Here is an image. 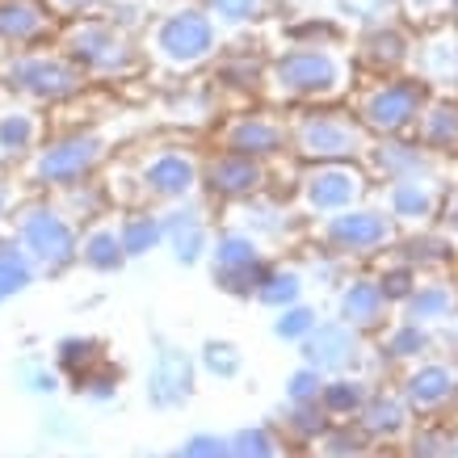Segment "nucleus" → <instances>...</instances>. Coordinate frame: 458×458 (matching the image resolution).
<instances>
[{
    "label": "nucleus",
    "mask_w": 458,
    "mask_h": 458,
    "mask_svg": "<svg viewBox=\"0 0 458 458\" xmlns=\"http://www.w3.org/2000/svg\"><path fill=\"white\" fill-rule=\"evenodd\" d=\"M215 42H219L215 17L198 4H181L148 30V55L165 72H194L215 55Z\"/></svg>",
    "instance_id": "nucleus-1"
},
{
    "label": "nucleus",
    "mask_w": 458,
    "mask_h": 458,
    "mask_svg": "<svg viewBox=\"0 0 458 458\" xmlns=\"http://www.w3.org/2000/svg\"><path fill=\"white\" fill-rule=\"evenodd\" d=\"M265 76L278 98H333L349 84V59L333 47H294L274 59Z\"/></svg>",
    "instance_id": "nucleus-2"
},
{
    "label": "nucleus",
    "mask_w": 458,
    "mask_h": 458,
    "mask_svg": "<svg viewBox=\"0 0 458 458\" xmlns=\"http://www.w3.org/2000/svg\"><path fill=\"white\" fill-rule=\"evenodd\" d=\"M4 84L13 93H26L34 101H68L84 89V72L68 55H47V51H26L4 64Z\"/></svg>",
    "instance_id": "nucleus-3"
},
{
    "label": "nucleus",
    "mask_w": 458,
    "mask_h": 458,
    "mask_svg": "<svg viewBox=\"0 0 458 458\" xmlns=\"http://www.w3.org/2000/svg\"><path fill=\"white\" fill-rule=\"evenodd\" d=\"M64 55H68L84 76H89V72L114 76V72H131V64H135L131 42H126V34L114 26V21H76V26L68 30V38H64Z\"/></svg>",
    "instance_id": "nucleus-4"
},
{
    "label": "nucleus",
    "mask_w": 458,
    "mask_h": 458,
    "mask_svg": "<svg viewBox=\"0 0 458 458\" xmlns=\"http://www.w3.org/2000/svg\"><path fill=\"white\" fill-rule=\"evenodd\" d=\"M106 156V135L98 131H76V135H64V140L47 143L34 165H30V181L34 185H76L81 177H89L98 160Z\"/></svg>",
    "instance_id": "nucleus-5"
},
{
    "label": "nucleus",
    "mask_w": 458,
    "mask_h": 458,
    "mask_svg": "<svg viewBox=\"0 0 458 458\" xmlns=\"http://www.w3.org/2000/svg\"><path fill=\"white\" fill-rule=\"evenodd\" d=\"M17 240L26 249L30 261L47 265V269H64L68 261H76V227H72L59 210L51 207H30L17 219Z\"/></svg>",
    "instance_id": "nucleus-6"
},
{
    "label": "nucleus",
    "mask_w": 458,
    "mask_h": 458,
    "mask_svg": "<svg viewBox=\"0 0 458 458\" xmlns=\"http://www.w3.org/2000/svg\"><path fill=\"white\" fill-rule=\"evenodd\" d=\"M294 148L311 160H345L366 152V131L345 114H303L294 123Z\"/></svg>",
    "instance_id": "nucleus-7"
},
{
    "label": "nucleus",
    "mask_w": 458,
    "mask_h": 458,
    "mask_svg": "<svg viewBox=\"0 0 458 458\" xmlns=\"http://www.w3.org/2000/svg\"><path fill=\"white\" fill-rule=\"evenodd\" d=\"M420 106H425V84L420 81H387L358 98V118L370 131L395 135V131H408L417 123Z\"/></svg>",
    "instance_id": "nucleus-8"
},
{
    "label": "nucleus",
    "mask_w": 458,
    "mask_h": 458,
    "mask_svg": "<svg viewBox=\"0 0 458 458\" xmlns=\"http://www.w3.org/2000/svg\"><path fill=\"white\" fill-rule=\"evenodd\" d=\"M412 64H417V76L425 89H442V93L458 89V30L445 26L425 34Z\"/></svg>",
    "instance_id": "nucleus-9"
},
{
    "label": "nucleus",
    "mask_w": 458,
    "mask_h": 458,
    "mask_svg": "<svg viewBox=\"0 0 458 458\" xmlns=\"http://www.w3.org/2000/svg\"><path fill=\"white\" fill-rule=\"evenodd\" d=\"M324 240L341 252H366V249H378L391 240V223L375 210H345L336 219L324 223Z\"/></svg>",
    "instance_id": "nucleus-10"
},
{
    "label": "nucleus",
    "mask_w": 458,
    "mask_h": 458,
    "mask_svg": "<svg viewBox=\"0 0 458 458\" xmlns=\"http://www.w3.org/2000/svg\"><path fill=\"white\" fill-rule=\"evenodd\" d=\"M215 278L227 286V291H252L261 282V252L249 236H223L215 244Z\"/></svg>",
    "instance_id": "nucleus-11"
},
{
    "label": "nucleus",
    "mask_w": 458,
    "mask_h": 458,
    "mask_svg": "<svg viewBox=\"0 0 458 458\" xmlns=\"http://www.w3.org/2000/svg\"><path fill=\"white\" fill-rule=\"evenodd\" d=\"M55 17L38 0H0V42L9 47H34L51 34Z\"/></svg>",
    "instance_id": "nucleus-12"
},
{
    "label": "nucleus",
    "mask_w": 458,
    "mask_h": 458,
    "mask_svg": "<svg viewBox=\"0 0 458 458\" xmlns=\"http://www.w3.org/2000/svg\"><path fill=\"white\" fill-rule=\"evenodd\" d=\"M307 366L311 370H345L358 358V328L349 324H319L307 333Z\"/></svg>",
    "instance_id": "nucleus-13"
},
{
    "label": "nucleus",
    "mask_w": 458,
    "mask_h": 458,
    "mask_svg": "<svg viewBox=\"0 0 458 458\" xmlns=\"http://www.w3.org/2000/svg\"><path fill=\"white\" fill-rule=\"evenodd\" d=\"M358 198H361V173H353V168L328 165L303 181L307 210H341L349 202H358Z\"/></svg>",
    "instance_id": "nucleus-14"
},
{
    "label": "nucleus",
    "mask_w": 458,
    "mask_h": 458,
    "mask_svg": "<svg viewBox=\"0 0 458 458\" xmlns=\"http://www.w3.org/2000/svg\"><path fill=\"white\" fill-rule=\"evenodd\" d=\"M190 383H194V366L181 349H160L156 353V366L148 375V400L156 408H173L190 395Z\"/></svg>",
    "instance_id": "nucleus-15"
},
{
    "label": "nucleus",
    "mask_w": 458,
    "mask_h": 458,
    "mask_svg": "<svg viewBox=\"0 0 458 458\" xmlns=\"http://www.w3.org/2000/svg\"><path fill=\"white\" fill-rule=\"evenodd\" d=\"M198 168L185 152H156L143 165V190L152 198H185L194 190Z\"/></svg>",
    "instance_id": "nucleus-16"
},
{
    "label": "nucleus",
    "mask_w": 458,
    "mask_h": 458,
    "mask_svg": "<svg viewBox=\"0 0 458 458\" xmlns=\"http://www.w3.org/2000/svg\"><path fill=\"white\" fill-rule=\"evenodd\" d=\"M223 143H227V152L236 156H274L286 143V131H282L274 118H236V123L223 131Z\"/></svg>",
    "instance_id": "nucleus-17"
},
{
    "label": "nucleus",
    "mask_w": 458,
    "mask_h": 458,
    "mask_svg": "<svg viewBox=\"0 0 458 458\" xmlns=\"http://www.w3.org/2000/svg\"><path fill=\"white\" fill-rule=\"evenodd\" d=\"M387 207H391V215L403 223H425V219H433V210H437V185H433V181H420V177H400L391 185Z\"/></svg>",
    "instance_id": "nucleus-18"
},
{
    "label": "nucleus",
    "mask_w": 458,
    "mask_h": 458,
    "mask_svg": "<svg viewBox=\"0 0 458 458\" xmlns=\"http://www.w3.org/2000/svg\"><path fill=\"white\" fill-rule=\"evenodd\" d=\"M38 114L26 110V106H13V110H0V160H21V156L34 152L38 143Z\"/></svg>",
    "instance_id": "nucleus-19"
},
{
    "label": "nucleus",
    "mask_w": 458,
    "mask_h": 458,
    "mask_svg": "<svg viewBox=\"0 0 458 458\" xmlns=\"http://www.w3.org/2000/svg\"><path fill=\"white\" fill-rule=\"evenodd\" d=\"M207 181L215 194H252L261 185V168L252 156H223V160H210Z\"/></svg>",
    "instance_id": "nucleus-20"
},
{
    "label": "nucleus",
    "mask_w": 458,
    "mask_h": 458,
    "mask_svg": "<svg viewBox=\"0 0 458 458\" xmlns=\"http://www.w3.org/2000/svg\"><path fill=\"white\" fill-rule=\"evenodd\" d=\"M454 391H458V378L445 366H420L417 375L408 378V400L417 408H442Z\"/></svg>",
    "instance_id": "nucleus-21"
},
{
    "label": "nucleus",
    "mask_w": 458,
    "mask_h": 458,
    "mask_svg": "<svg viewBox=\"0 0 458 458\" xmlns=\"http://www.w3.org/2000/svg\"><path fill=\"white\" fill-rule=\"evenodd\" d=\"M383 303H387V294L378 291L375 282H353L341 294V316H345L349 328H370L383 319Z\"/></svg>",
    "instance_id": "nucleus-22"
},
{
    "label": "nucleus",
    "mask_w": 458,
    "mask_h": 458,
    "mask_svg": "<svg viewBox=\"0 0 458 458\" xmlns=\"http://www.w3.org/2000/svg\"><path fill=\"white\" fill-rule=\"evenodd\" d=\"M165 240L173 244L177 261L194 265L198 257H202V249H207V227H202V219H198V215H168Z\"/></svg>",
    "instance_id": "nucleus-23"
},
{
    "label": "nucleus",
    "mask_w": 458,
    "mask_h": 458,
    "mask_svg": "<svg viewBox=\"0 0 458 458\" xmlns=\"http://www.w3.org/2000/svg\"><path fill=\"white\" fill-rule=\"evenodd\" d=\"M76 257H81L89 269H98V274H114V269H123V261H126L123 244H118V232H110V227L89 232L84 244L76 249Z\"/></svg>",
    "instance_id": "nucleus-24"
},
{
    "label": "nucleus",
    "mask_w": 458,
    "mask_h": 458,
    "mask_svg": "<svg viewBox=\"0 0 458 458\" xmlns=\"http://www.w3.org/2000/svg\"><path fill=\"white\" fill-rule=\"evenodd\" d=\"M420 135L429 148H454L458 143V110L450 101H433V106H420L417 114Z\"/></svg>",
    "instance_id": "nucleus-25"
},
{
    "label": "nucleus",
    "mask_w": 458,
    "mask_h": 458,
    "mask_svg": "<svg viewBox=\"0 0 458 458\" xmlns=\"http://www.w3.org/2000/svg\"><path fill=\"white\" fill-rule=\"evenodd\" d=\"M34 282V261L26 257L21 244H0V303L21 294Z\"/></svg>",
    "instance_id": "nucleus-26"
},
{
    "label": "nucleus",
    "mask_w": 458,
    "mask_h": 458,
    "mask_svg": "<svg viewBox=\"0 0 458 458\" xmlns=\"http://www.w3.org/2000/svg\"><path fill=\"white\" fill-rule=\"evenodd\" d=\"M156 240H165V223L156 219V215H131L118 227V244H123L126 257H143Z\"/></svg>",
    "instance_id": "nucleus-27"
},
{
    "label": "nucleus",
    "mask_w": 458,
    "mask_h": 458,
    "mask_svg": "<svg viewBox=\"0 0 458 458\" xmlns=\"http://www.w3.org/2000/svg\"><path fill=\"white\" fill-rule=\"evenodd\" d=\"M303 294V278L294 274V269H278V274H261V282H257V299L269 307H286L294 303Z\"/></svg>",
    "instance_id": "nucleus-28"
},
{
    "label": "nucleus",
    "mask_w": 458,
    "mask_h": 458,
    "mask_svg": "<svg viewBox=\"0 0 458 458\" xmlns=\"http://www.w3.org/2000/svg\"><path fill=\"white\" fill-rule=\"evenodd\" d=\"M454 311V294L445 291V286H425L420 294H412V303H408V316L417 319V324H429V319H445Z\"/></svg>",
    "instance_id": "nucleus-29"
},
{
    "label": "nucleus",
    "mask_w": 458,
    "mask_h": 458,
    "mask_svg": "<svg viewBox=\"0 0 458 458\" xmlns=\"http://www.w3.org/2000/svg\"><path fill=\"white\" fill-rule=\"evenodd\" d=\"M391 4L395 0H336V13H345L349 21H361V26H387L391 21Z\"/></svg>",
    "instance_id": "nucleus-30"
},
{
    "label": "nucleus",
    "mask_w": 458,
    "mask_h": 458,
    "mask_svg": "<svg viewBox=\"0 0 458 458\" xmlns=\"http://www.w3.org/2000/svg\"><path fill=\"white\" fill-rule=\"evenodd\" d=\"M425 165H429V160H425V152H417V148H387V152L378 156V168H383V173H391L395 181H400V177H417Z\"/></svg>",
    "instance_id": "nucleus-31"
},
{
    "label": "nucleus",
    "mask_w": 458,
    "mask_h": 458,
    "mask_svg": "<svg viewBox=\"0 0 458 458\" xmlns=\"http://www.w3.org/2000/svg\"><path fill=\"white\" fill-rule=\"evenodd\" d=\"M366 429L370 433H395L403 425V403L400 400H387V395H378L370 408H366Z\"/></svg>",
    "instance_id": "nucleus-32"
},
{
    "label": "nucleus",
    "mask_w": 458,
    "mask_h": 458,
    "mask_svg": "<svg viewBox=\"0 0 458 458\" xmlns=\"http://www.w3.org/2000/svg\"><path fill=\"white\" fill-rule=\"evenodd\" d=\"M232 458H278V445L265 429H244L232 437Z\"/></svg>",
    "instance_id": "nucleus-33"
},
{
    "label": "nucleus",
    "mask_w": 458,
    "mask_h": 458,
    "mask_svg": "<svg viewBox=\"0 0 458 458\" xmlns=\"http://www.w3.org/2000/svg\"><path fill=\"white\" fill-rule=\"evenodd\" d=\"M361 400H366L361 383H349V378L324 387V408H333V412H353V408H361Z\"/></svg>",
    "instance_id": "nucleus-34"
},
{
    "label": "nucleus",
    "mask_w": 458,
    "mask_h": 458,
    "mask_svg": "<svg viewBox=\"0 0 458 458\" xmlns=\"http://www.w3.org/2000/svg\"><path fill=\"white\" fill-rule=\"evenodd\" d=\"M93 353H98V341H84V336H72V341H64L59 345V366L64 370H89L93 366Z\"/></svg>",
    "instance_id": "nucleus-35"
},
{
    "label": "nucleus",
    "mask_w": 458,
    "mask_h": 458,
    "mask_svg": "<svg viewBox=\"0 0 458 458\" xmlns=\"http://www.w3.org/2000/svg\"><path fill=\"white\" fill-rule=\"evenodd\" d=\"M257 9H261V0H207V13L219 17V21H227V26L249 21Z\"/></svg>",
    "instance_id": "nucleus-36"
},
{
    "label": "nucleus",
    "mask_w": 458,
    "mask_h": 458,
    "mask_svg": "<svg viewBox=\"0 0 458 458\" xmlns=\"http://www.w3.org/2000/svg\"><path fill=\"white\" fill-rule=\"evenodd\" d=\"M316 328V311H307V307H282V319L274 324V333L282 336V341H294V336H307Z\"/></svg>",
    "instance_id": "nucleus-37"
},
{
    "label": "nucleus",
    "mask_w": 458,
    "mask_h": 458,
    "mask_svg": "<svg viewBox=\"0 0 458 458\" xmlns=\"http://www.w3.org/2000/svg\"><path fill=\"white\" fill-rule=\"evenodd\" d=\"M366 47H370V59H375V64H400L403 59V42L395 38L387 26H378L375 34L366 38Z\"/></svg>",
    "instance_id": "nucleus-38"
},
{
    "label": "nucleus",
    "mask_w": 458,
    "mask_h": 458,
    "mask_svg": "<svg viewBox=\"0 0 458 458\" xmlns=\"http://www.w3.org/2000/svg\"><path fill=\"white\" fill-rule=\"evenodd\" d=\"M177 458H232V442L210 437V433H198V437H190V442L181 445Z\"/></svg>",
    "instance_id": "nucleus-39"
},
{
    "label": "nucleus",
    "mask_w": 458,
    "mask_h": 458,
    "mask_svg": "<svg viewBox=\"0 0 458 458\" xmlns=\"http://www.w3.org/2000/svg\"><path fill=\"white\" fill-rule=\"evenodd\" d=\"M202 361H207L210 375H219V378H232L240 370V353L232 345H219V341H210L207 353H202Z\"/></svg>",
    "instance_id": "nucleus-40"
},
{
    "label": "nucleus",
    "mask_w": 458,
    "mask_h": 458,
    "mask_svg": "<svg viewBox=\"0 0 458 458\" xmlns=\"http://www.w3.org/2000/svg\"><path fill=\"white\" fill-rule=\"evenodd\" d=\"M319 387H324V383H319V370L307 366V370H299V375L291 378V400L294 403H311V400H319Z\"/></svg>",
    "instance_id": "nucleus-41"
},
{
    "label": "nucleus",
    "mask_w": 458,
    "mask_h": 458,
    "mask_svg": "<svg viewBox=\"0 0 458 458\" xmlns=\"http://www.w3.org/2000/svg\"><path fill=\"white\" fill-rule=\"evenodd\" d=\"M21 378H26V387L34 391V395H55L59 391V375L55 370H47V366H26Z\"/></svg>",
    "instance_id": "nucleus-42"
},
{
    "label": "nucleus",
    "mask_w": 458,
    "mask_h": 458,
    "mask_svg": "<svg viewBox=\"0 0 458 458\" xmlns=\"http://www.w3.org/2000/svg\"><path fill=\"white\" fill-rule=\"evenodd\" d=\"M425 345H429V336L420 333V324H408V328H400V333H395V341H391V349H395L400 358H412V353H420Z\"/></svg>",
    "instance_id": "nucleus-43"
},
{
    "label": "nucleus",
    "mask_w": 458,
    "mask_h": 458,
    "mask_svg": "<svg viewBox=\"0 0 458 458\" xmlns=\"http://www.w3.org/2000/svg\"><path fill=\"white\" fill-rule=\"evenodd\" d=\"M383 294H391V299H403V294L412 291V274L408 269H391L387 278H383V286H378Z\"/></svg>",
    "instance_id": "nucleus-44"
},
{
    "label": "nucleus",
    "mask_w": 458,
    "mask_h": 458,
    "mask_svg": "<svg viewBox=\"0 0 458 458\" xmlns=\"http://www.w3.org/2000/svg\"><path fill=\"white\" fill-rule=\"evenodd\" d=\"M81 383L89 387V395H93V400H106L118 378H114V375H81ZM84 387H81V391H84Z\"/></svg>",
    "instance_id": "nucleus-45"
},
{
    "label": "nucleus",
    "mask_w": 458,
    "mask_h": 458,
    "mask_svg": "<svg viewBox=\"0 0 458 458\" xmlns=\"http://www.w3.org/2000/svg\"><path fill=\"white\" fill-rule=\"evenodd\" d=\"M400 4H403V9H408V13H412V17L420 21V17H433V13H437V9H442L445 0H400Z\"/></svg>",
    "instance_id": "nucleus-46"
},
{
    "label": "nucleus",
    "mask_w": 458,
    "mask_h": 458,
    "mask_svg": "<svg viewBox=\"0 0 458 458\" xmlns=\"http://www.w3.org/2000/svg\"><path fill=\"white\" fill-rule=\"evenodd\" d=\"M98 0H51L55 13H81V9H93Z\"/></svg>",
    "instance_id": "nucleus-47"
},
{
    "label": "nucleus",
    "mask_w": 458,
    "mask_h": 458,
    "mask_svg": "<svg viewBox=\"0 0 458 458\" xmlns=\"http://www.w3.org/2000/svg\"><path fill=\"white\" fill-rule=\"evenodd\" d=\"M445 227H450V236L458 240V190L450 194V207H445Z\"/></svg>",
    "instance_id": "nucleus-48"
},
{
    "label": "nucleus",
    "mask_w": 458,
    "mask_h": 458,
    "mask_svg": "<svg viewBox=\"0 0 458 458\" xmlns=\"http://www.w3.org/2000/svg\"><path fill=\"white\" fill-rule=\"evenodd\" d=\"M9 207H13V190H9V185H0V215H4Z\"/></svg>",
    "instance_id": "nucleus-49"
}]
</instances>
